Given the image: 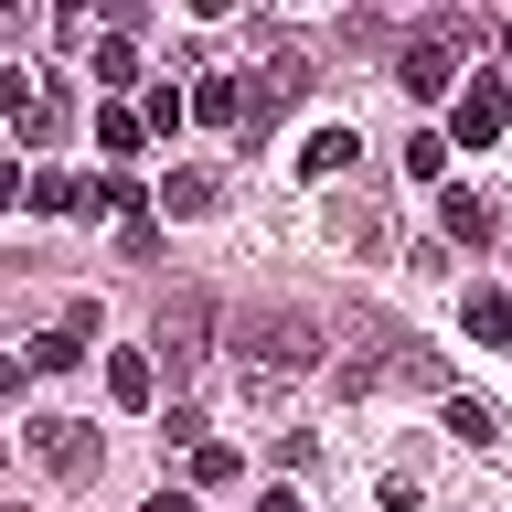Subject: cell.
I'll return each mask as SVG.
<instances>
[{
    "label": "cell",
    "instance_id": "obj_11",
    "mask_svg": "<svg viewBox=\"0 0 512 512\" xmlns=\"http://www.w3.org/2000/svg\"><path fill=\"white\" fill-rule=\"evenodd\" d=\"M22 203H32V214H86V192L64 182V171H32V182H22Z\"/></svg>",
    "mask_w": 512,
    "mask_h": 512
},
{
    "label": "cell",
    "instance_id": "obj_8",
    "mask_svg": "<svg viewBox=\"0 0 512 512\" xmlns=\"http://www.w3.org/2000/svg\"><path fill=\"white\" fill-rule=\"evenodd\" d=\"M107 395H118V406L139 416V406L160 395V363H150V352H107Z\"/></svg>",
    "mask_w": 512,
    "mask_h": 512
},
{
    "label": "cell",
    "instance_id": "obj_3",
    "mask_svg": "<svg viewBox=\"0 0 512 512\" xmlns=\"http://www.w3.org/2000/svg\"><path fill=\"white\" fill-rule=\"evenodd\" d=\"M438 224H448V246H491V235H502V214H491L470 182H438Z\"/></svg>",
    "mask_w": 512,
    "mask_h": 512
},
{
    "label": "cell",
    "instance_id": "obj_1",
    "mask_svg": "<svg viewBox=\"0 0 512 512\" xmlns=\"http://www.w3.org/2000/svg\"><path fill=\"white\" fill-rule=\"evenodd\" d=\"M320 363V320L310 310H256L246 320V384L256 374H310Z\"/></svg>",
    "mask_w": 512,
    "mask_h": 512
},
{
    "label": "cell",
    "instance_id": "obj_6",
    "mask_svg": "<svg viewBox=\"0 0 512 512\" xmlns=\"http://www.w3.org/2000/svg\"><path fill=\"white\" fill-rule=\"evenodd\" d=\"M192 118H214V128H246V118H256L246 75H203V86H192Z\"/></svg>",
    "mask_w": 512,
    "mask_h": 512
},
{
    "label": "cell",
    "instance_id": "obj_7",
    "mask_svg": "<svg viewBox=\"0 0 512 512\" xmlns=\"http://www.w3.org/2000/svg\"><path fill=\"white\" fill-rule=\"evenodd\" d=\"M86 342H96V310H75L64 331H43V342H32V374H64V363H86Z\"/></svg>",
    "mask_w": 512,
    "mask_h": 512
},
{
    "label": "cell",
    "instance_id": "obj_14",
    "mask_svg": "<svg viewBox=\"0 0 512 512\" xmlns=\"http://www.w3.org/2000/svg\"><path fill=\"white\" fill-rule=\"evenodd\" d=\"M160 203H171V214H214L224 192H214V182H203V171H171V182H160Z\"/></svg>",
    "mask_w": 512,
    "mask_h": 512
},
{
    "label": "cell",
    "instance_id": "obj_19",
    "mask_svg": "<svg viewBox=\"0 0 512 512\" xmlns=\"http://www.w3.org/2000/svg\"><path fill=\"white\" fill-rule=\"evenodd\" d=\"M139 118H150V128H182V118H192V96H182V86H150V107H139Z\"/></svg>",
    "mask_w": 512,
    "mask_h": 512
},
{
    "label": "cell",
    "instance_id": "obj_5",
    "mask_svg": "<svg viewBox=\"0 0 512 512\" xmlns=\"http://www.w3.org/2000/svg\"><path fill=\"white\" fill-rule=\"evenodd\" d=\"M448 139H459V150H491V139H502V86L459 96V107H448Z\"/></svg>",
    "mask_w": 512,
    "mask_h": 512
},
{
    "label": "cell",
    "instance_id": "obj_4",
    "mask_svg": "<svg viewBox=\"0 0 512 512\" xmlns=\"http://www.w3.org/2000/svg\"><path fill=\"white\" fill-rule=\"evenodd\" d=\"M395 75H406V96H448V86H459V54H448L438 32H416L406 54H395Z\"/></svg>",
    "mask_w": 512,
    "mask_h": 512
},
{
    "label": "cell",
    "instance_id": "obj_22",
    "mask_svg": "<svg viewBox=\"0 0 512 512\" xmlns=\"http://www.w3.org/2000/svg\"><path fill=\"white\" fill-rule=\"evenodd\" d=\"M502 128H512V86H502Z\"/></svg>",
    "mask_w": 512,
    "mask_h": 512
},
{
    "label": "cell",
    "instance_id": "obj_21",
    "mask_svg": "<svg viewBox=\"0 0 512 512\" xmlns=\"http://www.w3.org/2000/svg\"><path fill=\"white\" fill-rule=\"evenodd\" d=\"M256 512H310V502H299V491H267V502H256Z\"/></svg>",
    "mask_w": 512,
    "mask_h": 512
},
{
    "label": "cell",
    "instance_id": "obj_23",
    "mask_svg": "<svg viewBox=\"0 0 512 512\" xmlns=\"http://www.w3.org/2000/svg\"><path fill=\"white\" fill-rule=\"evenodd\" d=\"M502 64H512V22H502Z\"/></svg>",
    "mask_w": 512,
    "mask_h": 512
},
{
    "label": "cell",
    "instance_id": "obj_9",
    "mask_svg": "<svg viewBox=\"0 0 512 512\" xmlns=\"http://www.w3.org/2000/svg\"><path fill=\"white\" fill-rule=\"evenodd\" d=\"M352 160H363V139H352V128H310V150H299V171H310V182H342Z\"/></svg>",
    "mask_w": 512,
    "mask_h": 512
},
{
    "label": "cell",
    "instance_id": "obj_13",
    "mask_svg": "<svg viewBox=\"0 0 512 512\" xmlns=\"http://www.w3.org/2000/svg\"><path fill=\"white\" fill-rule=\"evenodd\" d=\"M96 203H107L118 224H150V192H139V171H107V182H96Z\"/></svg>",
    "mask_w": 512,
    "mask_h": 512
},
{
    "label": "cell",
    "instance_id": "obj_20",
    "mask_svg": "<svg viewBox=\"0 0 512 512\" xmlns=\"http://www.w3.org/2000/svg\"><path fill=\"white\" fill-rule=\"evenodd\" d=\"M139 512H203V502H192V491H150Z\"/></svg>",
    "mask_w": 512,
    "mask_h": 512
},
{
    "label": "cell",
    "instance_id": "obj_12",
    "mask_svg": "<svg viewBox=\"0 0 512 512\" xmlns=\"http://www.w3.org/2000/svg\"><path fill=\"white\" fill-rule=\"evenodd\" d=\"M139 139H150V118H139V107H107V118H96V150H107V160H128Z\"/></svg>",
    "mask_w": 512,
    "mask_h": 512
},
{
    "label": "cell",
    "instance_id": "obj_10",
    "mask_svg": "<svg viewBox=\"0 0 512 512\" xmlns=\"http://www.w3.org/2000/svg\"><path fill=\"white\" fill-rule=\"evenodd\" d=\"M459 320H470V342H502V352H512V299H502V288H470Z\"/></svg>",
    "mask_w": 512,
    "mask_h": 512
},
{
    "label": "cell",
    "instance_id": "obj_15",
    "mask_svg": "<svg viewBox=\"0 0 512 512\" xmlns=\"http://www.w3.org/2000/svg\"><path fill=\"white\" fill-rule=\"evenodd\" d=\"M448 438H470V448H491V438H502V427H491V406H480V395H448Z\"/></svg>",
    "mask_w": 512,
    "mask_h": 512
},
{
    "label": "cell",
    "instance_id": "obj_18",
    "mask_svg": "<svg viewBox=\"0 0 512 512\" xmlns=\"http://www.w3.org/2000/svg\"><path fill=\"white\" fill-rule=\"evenodd\" d=\"M406 171H416V182H448V139H438V128H416V139H406Z\"/></svg>",
    "mask_w": 512,
    "mask_h": 512
},
{
    "label": "cell",
    "instance_id": "obj_17",
    "mask_svg": "<svg viewBox=\"0 0 512 512\" xmlns=\"http://www.w3.org/2000/svg\"><path fill=\"white\" fill-rule=\"evenodd\" d=\"M86 64H96V86H128V75H139V54H128V32H107V43H96Z\"/></svg>",
    "mask_w": 512,
    "mask_h": 512
},
{
    "label": "cell",
    "instance_id": "obj_16",
    "mask_svg": "<svg viewBox=\"0 0 512 512\" xmlns=\"http://www.w3.org/2000/svg\"><path fill=\"white\" fill-rule=\"evenodd\" d=\"M235 470H246V459H235V448H224V438H192V480H203V491H224V480H235Z\"/></svg>",
    "mask_w": 512,
    "mask_h": 512
},
{
    "label": "cell",
    "instance_id": "obj_2",
    "mask_svg": "<svg viewBox=\"0 0 512 512\" xmlns=\"http://www.w3.org/2000/svg\"><path fill=\"white\" fill-rule=\"evenodd\" d=\"M32 448H43V470H54V480H96V459H107L75 416H32Z\"/></svg>",
    "mask_w": 512,
    "mask_h": 512
}]
</instances>
